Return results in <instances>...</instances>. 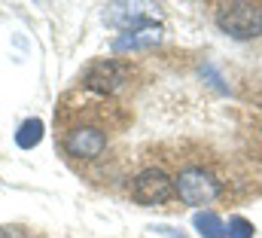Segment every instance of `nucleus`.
<instances>
[{
    "instance_id": "6",
    "label": "nucleus",
    "mask_w": 262,
    "mask_h": 238,
    "mask_svg": "<svg viewBox=\"0 0 262 238\" xmlns=\"http://www.w3.org/2000/svg\"><path fill=\"white\" fill-rule=\"evenodd\" d=\"M104 22L119 28L122 34H134V31H159V22L149 18L143 9L131 6V3H110L104 6Z\"/></svg>"
},
{
    "instance_id": "7",
    "label": "nucleus",
    "mask_w": 262,
    "mask_h": 238,
    "mask_svg": "<svg viewBox=\"0 0 262 238\" xmlns=\"http://www.w3.org/2000/svg\"><path fill=\"white\" fill-rule=\"evenodd\" d=\"M159 31H134V34H119L113 40V52H146L159 43Z\"/></svg>"
},
{
    "instance_id": "8",
    "label": "nucleus",
    "mask_w": 262,
    "mask_h": 238,
    "mask_svg": "<svg viewBox=\"0 0 262 238\" xmlns=\"http://www.w3.org/2000/svg\"><path fill=\"white\" fill-rule=\"evenodd\" d=\"M43 134H46L43 119L31 116V119H25V122L15 128V144H18V150H34V147L43 144Z\"/></svg>"
},
{
    "instance_id": "5",
    "label": "nucleus",
    "mask_w": 262,
    "mask_h": 238,
    "mask_svg": "<svg viewBox=\"0 0 262 238\" xmlns=\"http://www.w3.org/2000/svg\"><path fill=\"white\" fill-rule=\"evenodd\" d=\"M107 150V131L98 125H73L64 134V153L70 159L92 162Z\"/></svg>"
},
{
    "instance_id": "9",
    "label": "nucleus",
    "mask_w": 262,
    "mask_h": 238,
    "mask_svg": "<svg viewBox=\"0 0 262 238\" xmlns=\"http://www.w3.org/2000/svg\"><path fill=\"white\" fill-rule=\"evenodd\" d=\"M192 226L198 229V235L201 238H223L226 235V223H223V217L216 214V211H198L195 217H192Z\"/></svg>"
},
{
    "instance_id": "11",
    "label": "nucleus",
    "mask_w": 262,
    "mask_h": 238,
    "mask_svg": "<svg viewBox=\"0 0 262 238\" xmlns=\"http://www.w3.org/2000/svg\"><path fill=\"white\" fill-rule=\"evenodd\" d=\"M0 238H28L21 226H0Z\"/></svg>"
},
{
    "instance_id": "4",
    "label": "nucleus",
    "mask_w": 262,
    "mask_h": 238,
    "mask_svg": "<svg viewBox=\"0 0 262 238\" xmlns=\"http://www.w3.org/2000/svg\"><path fill=\"white\" fill-rule=\"evenodd\" d=\"M128 64L125 61H116V58H98L92 61L82 73V86L92 89V92H101V95H113L125 86L128 80Z\"/></svg>"
},
{
    "instance_id": "2",
    "label": "nucleus",
    "mask_w": 262,
    "mask_h": 238,
    "mask_svg": "<svg viewBox=\"0 0 262 238\" xmlns=\"http://www.w3.org/2000/svg\"><path fill=\"white\" fill-rule=\"evenodd\" d=\"M174 195L189 208H204L220 195V180L201 165H189L174 177Z\"/></svg>"
},
{
    "instance_id": "1",
    "label": "nucleus",
    "mask_w": 262,
    "mask_h": 238,
    "mask_svg": "<svg viewBox=\"0 0 262 238\" xmlns=\"http://www.w3.org/2000/svg\"><path fill=\"white\" fill-rule=\"evenodd\" d=\"M216 28L232 40H256L262 37V6L247 0L223 3L216 9Z\"/></svg>"
},
{
    "instance_id": "3",
    "label": "nucleus",
    "mask_w": 262,
    "mask_h": 238,
    "mask_svg": "<svg viewBox=\"0 0 262 238\" xmlns=\"http://www.w3.org/2000/svg\"><path fill=\"white\" fill-rule=\"evenodd\" d=\"M174 195V177H168L162 168H143L131 180V199L143 208L165 205Z\"/></svg>"
},
{
    "instance_id": "10",
    "label": "nucleus",
    "mask_w": 262,
    "mask_h": 238,
    "mask_svg": "<svg viewBox=\"0 0 262 238\" xmlns=\"http://www.w3.org/2000/svg\"><path fill=\"white\" fill-rule=\"evenodd\" d=\"M253 223L247 220V217H229V223H226V235L223 238H253Z\"/></svg>"
}]
</instances>
